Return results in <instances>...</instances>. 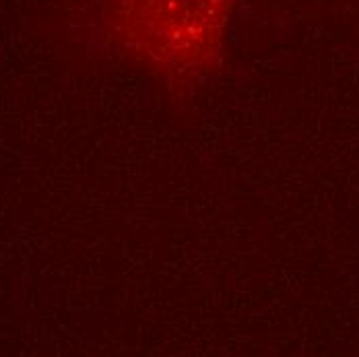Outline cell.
<instances>
[{
    "label": "cell",
    "instance_id": "1",
    "mask_svg": "<svg viewBox=\"0 0 359 357\" xmlns=\"http://www.w3.org/2000/svg\"><path fill=\"white\" fill-rule=\"evenodd\" d=\"M231 0H124L130 27L151 39L192 41L217 37Z\"/></svg>",
    "mask_w": 359,
    "mask_h": 357
}]
</instances>
